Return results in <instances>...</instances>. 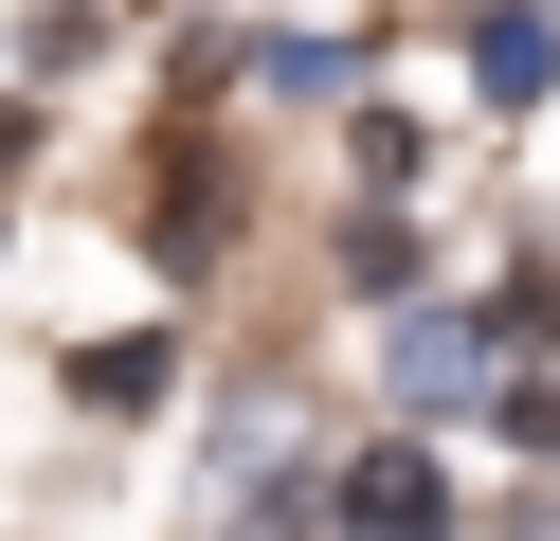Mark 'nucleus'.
Returning a JSON list of instances; mask_svg holds the SVG:
<instances>
[{
    "mask_svg": "<svg viewBox=\"0 0 560 541\" xmlns=\"http://www.w3.org/2000/svg\"><path fill=\"white\" fill-rule=\"evenodd\" d=\"M218 216H235V163H199V127H163V199H145V235H163V252H199Z\"/></svg>",
    "mask_w": 560,
    "mask_h": 541,
    "instance_id": "obj_1",
    "label": "nucleus"
},
{
    "mask_svg": "<svg viewBox=\"0 0 560 541\" xmlns=\"http://www.w3.org/2000/svg\"><path fill=\"white\" fill-rule=\"evenodd\" d=\"M343 524H434V469H416V451H343Z\"/></svg>",
    "mask_w": 560,
    "mask_h": 541,
    "instance_id": "obj_2",
    "label": "nucleus"
},
{
    "mask_svg": "<svg viewBox=\"0 0 560 541\" xmlns=\"http://www.w3.org/2000/svg\"><path fill=\"white\" fill-rule=\"evenodd\" d=\"M0 180H19V108H0Z\"/></svg>",
    "mask_w": 560,
    "mask_h": 541,
    "instance_id": "obj_3",
    "label": "nucleus"
}]
</instances>
